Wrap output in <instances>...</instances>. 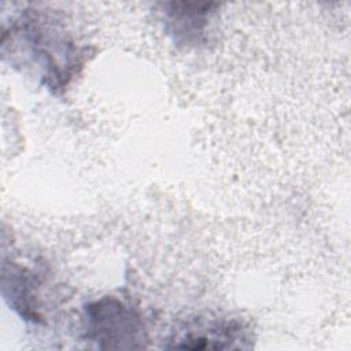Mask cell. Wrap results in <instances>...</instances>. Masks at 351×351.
I'll list each match as a JSON object with an SVG mask.
<instances>
[{"instance_id": "cell-1", "label": "cell", "mask_w": 351, "mask_h": 351, "mask_svg": "<svg viewBox=\"0 0 351 351\" xmlns=\"http://www.w3.org/2000/svg\"><path fill=\"white\" fill-rule=\"evenodd\" d=\"M85 337L99 348H141L147 340L138 314L115 298L92 302L84 313Z\"/></svg>"}, {"instance_id": "cell-2", "label": "cell", "mask_w": 351, "mask_h": 351, "mask_svg": "<svg viewBox=\"0 0 351 351\" xmlns=\"http://www.w3.org/2000/svg\"><path fill=\"white\" fill-rule=\"evenodd\" d=\"M250 340L245 326L236 319L210 318L193 319L178 329L169 348L182 350H226L247 348Z\"/></svg>"}, {"instance_id": "cell-3", "label": "cell", "mask_w": 351, "mask_h": 351, "mask_svg": "<svg viewBox=\"0 0 351 351\" xmlns=\"http://www.w3.org/2000/svg\"><path fill=\"white\" fill-rule=\"evenodd\" d=\"M213 3L189 4V3H169L171 10L166 11L167 22L171 25V32L176 40L182 38L184 43H199L204 33L207 19L211 11Z\"/></svg>"}]
</instances>
